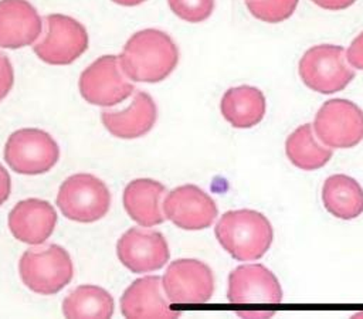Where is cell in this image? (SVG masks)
I'll list each match as a JSON object with an SVG mask.
<instances>
[{
	"label": "cell",
	"instance_id": "6da1fadb",
	"mask_svg": "<svg viewBox=\"0 0 363 319\" xmlns=\"http://www.w3.org/2000/svg\"><path fill=\"white\" fill-rule=\"evenodd\" d=\"M179 62V50L169 34L156 28L135 33L123 45L119 64L135 82H160Z\"/></svg>",
	"mask_w": 363,
	"mask_h": 319
},
{
	"label": "cell",
	"instance_id": "7a4b0ae2",
	"mask_svg": "<svg viewBox=\"0 0 363 319\" xmlns=\"http://www.w3.org/2000/svg\"><path fill=\"white\" fill-rule=\"evenodd\" d=\"M214 234L220 245L237 261L259 259L274 240L269 220L248 208L224 213L214 227Z\"/></svg>",
	"mask_w": 363,
	"mask_h": 319
},
{
	"label": "cell",
	"instance_id": "3957f363",
	"mask_svg": "<svg viewBox=\"0 0 363 319\" xmlns=\"http://www.w3.org/2000/svg\"><path fill=\"white\" fill-rule=\"evenodd\" d=\"M302 82L312 91L329 95L345 89L354 78V68L347 62L346 50L335 44L308 48L298 65Z\"/></svg>",
	"mask_w": 363,
	"mask_h": 319
},
{
	"label": "cell",
	"instance_id": "277c9868",
	"mask_svg": "<svg viewBox=\"0 0 363 319\" xmlns=\"http://www.w3.org/2000/svg\"><path fill=\"white\" fill-rule=\"evenodd\" d=\"M24 285L40 295H54L68 285L74 275L69 254L57 244L27 250L18 262Z\"/></svg>",
	"mask_w": 363,
	"mask_h": 319
},
{
	"label": "cell",
	"instance_id": "5b68a950",
	"mask_svg": "<svg viewBox=\"0 0 363 319\" xmlns=\"http://www.w3.org/2000/svg\"><path fill=\"white\" fill-rule=\"evenodd\" d=\"M62 216L78 223H94L102 218L111 206L106 184L94 174L78 173L62 181L57 196Z\"/></svg>",
	"mask_w": 363,
	"mask_h": 319
},
{
	"label": "cell",
	"instance_id": "8992f818",
	"mask_svg": "<svg viewBox=\"0 0 363 319\" xmlns=\"http://www.w3.org/2000/svg\"><path fill=\"white\" fill-rule=\"evenodd\" d=\"M312 128L330 149L354 147L363 140V111L349 99L333 98L318 109Z\"/></svg>",
	"mask_w": 363,
	"mask_h": 319
},
{
	"label": "cell",
	"instance_id": "52a82bcc",
	"mask_svg": "<svg viewBox=\"0 0 363 319\" xmlns=\"http://www.w3.org/2000/svg\"><path fill=\"white\" fill-rule=\"evenodd\" d=\"M60 147L47 132L24 128L13 132L4 146V160L20 174H41L57 163Z\"/></svg>",
	"mask_w": 363,
	"mask_h": 319
},
{
	"label": "cell",
	"instance_id": "ba28073f",
	"mask_svg": "<svg viewBox=\"0 0 363 319\" xmlns=\"http://www.w3.org/2000/svg\"><path fill=\"white\" fill-rule=\"evenodd\" d=\"M45 34L33 50L51 65H68L88 48V33L75 18L65 14H48L44 18Z\"/></svg>",
	"mask_w": 363,
	"mask_h": 319
},
{
	"label": "cell",
	"instance_id": "9c48e42d",
	"mask_svg": "<svg viewBox=\"0 0 363 319\" xmlns=\"http://www.w3.org/2000/svg\"><path fill=\"white\" fill-rule=\"evenodd\" d=\"M81 96L99 106H113L123 102L135 91L133 84L125 78V72L116 55H102L86 67L79 77Z\"/></svg>",
	"mask_w": 363,
	"mask_h": 319
},
{
	"label": "cell",
	"instance_id": "30bf717a",
	"mask_svg": "<svg viewBox=\"0 0 363 319\" xmlns=\"http://www.w3.org/2000/svg\"><path fill=\"white\" fill-rule=\"evenodd\" d=\"M162 288L170 303H206L214 292V276L199 259H176L167 267Z\"/></svg>",
	"mask_w": 363,
	"mask_h": 319
},
{
	"label": "cell",
	"instance_id": "8fae6325",
	"mask_svg": "<svg viewBox=\"0 0 363 319\" xmlns=\"http://www.w3.org/2000/svg\"><path fill=\"white\" fill-rule=\"evenodd\" d=\"M119 261L135 274L153 272L164 267L170 258L169 245L162 233L130 227L116 244Z\"/></svg>",
	"mask_w": 363,
	"mask_h": 319
},
{
	"label": "cell",
	"instance_id": "7c38bea8",
	"mask_svg": "<svg viewBox=\"0 0 363 319\" xmlns=\"http://www.w3.org/2000/svg\"><path fill=\"white\" fill-rule=\"evenodd\" d=\"M163 213L179 228L203 230L214 223L218 210L206 191L194 184H184L166 196Z\"/></svg>",
	"mask_w": 363,
	"mask_h": 319
},
{
	"label": "cell",
	"instance_id": "4fadbf2b",
	"mask_svg": "<svg viewBox=\"0 0 363 319\" xmlns=\"http://www.w3.org/2000/svg\"><path fill=\"white\" fill-rule=\"evenodd\" d=\"M227 299L231 303H279L282 288L264 265L245 264L230 272Z\"/></svg>",
	"mask_w": 363,
	"mask_h": 319
},
{
	"label": "cell",
	"instance_id": "5bb4252c",
	"mask_svg": "<svg viewBox=\"0 0 363 319\" xmlns=\"http://www.w3.org/2000/svg\"><path fill=\"white\" fill-rule=\"evenodd\" d=\"M41 17L27 0H0V47L21 48L41 34Z\"/></svg>",
	"mask_w": 363,
	"mask_h": 319
},
{
	"label": "cell",
	"instance_id": "9a60e30c",
	"mask_svg": "<svg viewBox=\"0 0 363 319\" xmlns=\"http://www.w3.org/2000/svg\"><path fill=\"white\" fill-rule=\"evenodd\" d=\"M55 224L54 207L40 198L21 200L9 213L11 234L26 244H43L52 234Z\"/></svg>",
	"mask_w": 363,
	"mask_h": 319
},
{
	"label": "cell",
	"instance_id": "2e32d148",
	"mask_svg": "<svg viewBox=\"0 0 363 319\" xmlns=\"http://www.w3.org/2000/svg\"><path fill=\"white\" fill-rule=\"evenodd\" d=\"M156 118V103L143 91L135 94L132 103L126 109L101 112V121L108 132L122 139H135L146 135L153 128Z\"/></svg>",
	"mask_w": 363,
	"mask_h": 319
},
{
	"label": "cell",
	"instance_id": "e0dca14e",
	"mask_svg": "<svg viewBox=\"0 0 363 319\" xmlns=\"http://www.w3.org/2000/svg\"><path fill=\"white\" fill-rule=\"evenodd\" d=\"M162 278L143 276L133 281L121 296V312L125 318H180L162 295Z\"/></svg>",
	"mask_w": 363,
	"mask_h": 319
},
{
	"label": "cell",
	"instance_id": "ac0fdd59",
	"mask_svg": "<svg viewBox=\"0 0 363 319\" xmlns=\"http://www.w3.org/2000/svg\"><path fill=\"white\" fill-rule=\"evenodd\" d=\"M166 189L152 179L132 180L123 190V206L132 220L142 227L162 224L166 216L160 210V200Z\"/></svg>",
	"mask_w": 363,
	"mask_h": 319
},
{
	"label": "cell",
	"instance_id": "d6986e66",
	"mask_svg": "<svg viewBox=\"0 0 363 319\" xmlns=\"http://www.w3.org/2000/svg\"><path fill=\"white\" fill-rule=\"evenodd\" d=\"M221 115L234 128H252L258 125L267 109L265 96L261 89L240 85L224 92L220 102Z\"/></svg>",
	"mask_w": 363,
	"mask_h": 319
},
{
	"label": "cell",
	"instance_id": "ffe728a7",
	"mask_svg": "<svg viewBox=\"0 0 363 319\" xmlns=\"http://www.w3.org/2000/svg\"><path fill=\"white\" fill-rule=\"evenodd\" d=\"M322 201L333 217L352 220L363 213V189L347 174H332L323 183Z\"/></svg>",
	"mask_w": 363,
	"mask_h": 319
},
{
	"label": "cell",
	"instance_id": "44dd1931",
	"mask_svg": "<svg viewBox=\"0 0 363 319\" xmlns=\"http://www.w3.org/2000/svg\"><path fill=\"white\" fill-rule=\"evenodd\" d=\"M285 153L289 162L301 170L320 169L333 155L330 147L318 142L311 123L301 125L286 138Z\"/></svg>",
	"mask_w": 363,
	"mask_h": 319
},
{
	"label": "cell",
	"instance_id": "7402d4cb",
	"mask_svg": "<svg viewBox=\"0 0 363 319\" xmlns=\"http://www.w3.org/2000/svg\"><path fill=\"white\" fill-rule=\"evenodd\" d=\"M65 318H111L113 298L96 285H81L71 291L62 301Z\"/></svg>",
	"mask_w": 363,
	"mask_h": 319
},
{
	"label": "cell",
	"instance_id": "603a6c76",
	"mask_svg": "<svg viewBox=\"0 0 363 319\" xmlns=\"http://www.w3.org/2000/svg\"><path fill=\"white\" fill-rule=\"evenodd\" d=\"M299 0H245L248 11L264 23H282L296 10Z\"/></svg>",
	"mask_w": 363,
	"mask_h": 319
},
{
	"label": "cell",
	"instance_id": "cb8c5ba5",
	"mask_svg": "<svg viewBox=\"0 0 363 319\" xmlns=\"http://www.w3.org/2000/svg\"><path fill=\"white\" fill-rule=\"evenodd\" d=\"M170 10L187 23H201L214 10V0H167Z\"/></svg>",
	"mask_w": 363,
	"mask_h": 319
},
{
	"label": "cell",
	"instance_id": "d4e9b609",
	"mask_svg": "<svg viewBox=\"0 0 363 319\" xmlns=\"http://www.w3.org/2000/svg\"><path fill=\"white\" fill-rule=\"evenodd\" d=\"M14 84L13 65L7 55L0 51V101L7 96Z\"/></svg>",
	"mask_w": 363,
	"mask_h": 319
},
{
	"label": "cell",
	"instance_id": "484cf974",
	"mask_svg": "<svg viewBox=\"0 0 363 319\" xmlns=\"http://www.w3.org/2000/svg\"><path fill=\"white\" fill-rule=\"evenodd\" d=\"M346 58L354 69L363 71V31L350 43L346 50Z\"/></svg>",
	"mask_w": 363,
	"mask_h": 319
},
{
	"label": "cell",
	"instance_id": "4316f807",
	"mask_svg": "<svg viewBox=\"0 0 363 319\" xmlns=\"http://www.w3.org/2000/svg\"><path fill=\"white\" fill-rule=\"evenodd\" d=\"M311 1L325 10L337 11V10H345L350 6H353L357 0H311Z\"/></svg>",
	"mask_w": 363,
	"mask_h": 319
},
{
	"label": "cell",
	"instance_id": "83f0119b",
	"mask_svg": "<svg viewBox=\"0 0 363 319\" xmlns=\"http://www.w3.org/2000/svg\"><path fill=\"white\" fill-rule=\"evenodd\" d=\"M11 190V179L9 172L0 163V206L9 198Z\"/></svg>",
	"mask_w": 363,
	"mask_h": 319
},
{
	"label": "cell",
	"instance_id": "f1b7e54d",
	"mask_svg": "<svg viewBox=\"0 0 363 319\" xmlns=\"http://www.w3.org/2000/svg\"><path fill=\"white\" fill-rule=\"evenodd\" d=\"M113 3L116 4H121V6H126V7H132V6H138V4H142L143 1L146 0H112Z\"/></svg>",
	"mask_w": 363,
	"mask_h": 319
}]
</instances>
